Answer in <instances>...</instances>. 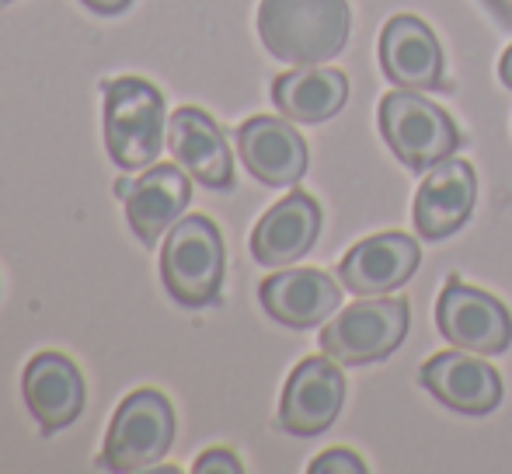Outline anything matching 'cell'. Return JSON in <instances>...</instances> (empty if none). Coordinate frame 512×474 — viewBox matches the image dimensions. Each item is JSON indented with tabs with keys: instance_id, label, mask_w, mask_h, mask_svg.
<instances>
[{
	"instance_id": "7402d4cb",
	"label": "cell",
	"mask_w": 512,
	"mask_h": 474,
	"mask_svg": "<svg viewBox=\"0 0 512 474\" xmlns=\"http://www.w3.org/2000/svg\"><path fill=\"white\" fill-rule=\"evenodd\" d=\"M81 4L95 14H122L133 0H81Z\"/></svg>"
},
{
	"instance_id": "603a6c76",
	"label": "cell",
	"mask_w": 512,
	"mask_h": 474,
	"mask_svg": "<svg viewBox=\"0 0 512 474\" xmlns=\"http://www.w3.org/2000/svg\"><path fill=\"white\" fill-rule=\"evenodd\" d=\"M499 77H502V84L512 91V46L502 53V63H499Z\"/></svg>"
},
{
	"instance_id": "8fae6325",
	"label": "cell",
	"mask_w": 512,
	"mask_h": 474,
	"mask_svg": "<svg viewBox=\"0 0 512 474\" xmlns=\"http://www.w3.org/2000/svg\"><path fill=\"white\" fill-rule=\"evenodd\" d=\"M237 150H241L244 168L262 185H272V189L297 185L307 175V143L286 116H255L241 122L237 126Z\"/></svg>"
},
{
	"instance_id": "44dd1931",
	"label": "cell",
	"mask_w": 512,
	"mask_h": 474,
	"mask_svg": "<svg viewBox=\"0 0 512 474\" xmlns=\"http://www.w3.org/2000/svg\"><path fill=\"white\" fill-rule=\"evenodd\" d=\"M196 474H241V461L230 450H206L196 461Z\"/></svg>"
},
{
	"instance_id": "4fadbf2b",
	"label": "cell",
	"mask_w": 512,
	"mask_h": 474,
	"mask_svg": "<svg viewBox=\"0 0 512 474\" xmlns=\"http://www.w3.org/2000/svg\"><path fill=\"white\" fill-rule=\"evenodd\" d=\"M380 67L394 88L443 91V46L425 21L398 14L380 35Z\"/></svg>"
},
{
	"instance_id": "7a4b0ae2",
	"label": "cell",
	"mask_w": 512,
	"mask_h": 474,
	"mask_svg": "<svg viewBox=\"0 0 512 474\" xmlns=\"http://www.w3.org/2000/svg\"><path fill=\"white\" fill-rule=\"evenodd\" d=\"M105 91V147L122 171L150 168L168 140L164 95L143 77H112Z\"/></svg>"
},
{
	"instance_id": "cb8c5ba5",
	"label": "cell",
	"mask_w": 512,
	"mask_h": 474,
	"mask_svg": "<svg viewBox=\"0 0 512 474\" xmlns=\"http://www.w3.org/2000/svg\"><path fill=\"white\" fill-rule=\"evenodd\" d=\"M0 4H11V0H0Z\"/></svg>"
},
{
	"instance_id": "ffe728a7",
	"label": "cell",
	"mask_w": 512,
	"mask_h": 474,
	"mask_svg": "<svg viewBox=\"0 0 512 474\" xmlns=\"http://www.w3.org/2000/svg\"><path fill=\"white\" fill-rule=\"evenodd\" d=\"M310 474H366V464L352 450H328L310 464Z\"/></svg>"
},
{
	"instance_id": "8992f818",
	"label": "cell",
	"mask_w": 512,
	"mask_h": 474,
	"mask_svg": "<svg viewBox=\"0 0 512 474\" xmlns=\"http://www.w3.org/2000/svg\"><path fill=\"white\" fill-rule=\"evenodd\" d=\"M411 307L405 297H366L321 328V349L342 366L380 363L405 342Z\"/></svg>"
},
{
	"instance_id": "9a60e30c",
	"label": "cell",
	"mask_w": 512,
	"mask_h": 474,
	"mask_svg": "<svg viewBox=\"0 0 512 474\" xmlns=\"http://www.w3.org/2000/svg\"><path fill=\"white\" fill-rule=\"evenodd\" d=\"M265 314L286 328H314L338 311L342 286L321 269H286L258 286Z\"/></svg>"
},
{
	"instance_id": "5b68a950",
	"label": "cell",
	"mask_w": 512,
	"mask_h": 474,
	"mask_svg": "<svg viewBox=\"0 0 512 474\" xmlns=\"http://www.w3.org/2000/svg\"><path fill=\"white\" fill-rule=\"evenodd\" d=\"M164 290L182 307H209L223 290V237L209 217H185L161 244Z\"/></svg>"
},
{
	"instance_id": "30bf717a",
	"label": "cell",
	"mask_w": 512,
	"mask_h": 474,
	"mask_svg": "<svg viewBox=\"0 0 512 474\" xmlns=\"http://www.w3.org/2000/svg\"><path fill=\"white\" fill-rule=\"evenodd\" d=\"M422 384L439 405L460 415H488L502 405V377L478 353L450 349L422 366Z\"/></svg>"
},
{
	"instance_id": "6da1fadb",
	"label": "cell",
	"mask_w": 512,
	"mask_h": 474,
	"mask_svg": "<svg viewBox=\"0 0 512 474\" xmlns=\"http://www.w3.org/2000/svg\"><path fill=\"white\" fill-rule=\"evenodd\" d=\"M349 0H262L258 39L276 60L293 67L328 63L349 46Z\"/></svg>"
},
{
	"instance_id": "5bb4252c",
	"label": "cell",
	"mask_w": 512,
	"mask_h": 474,
	"mask_svg": "<svg viewBox=\"0 0 512 474\" xmlns=\"http://www.w3.org/2000/svg\"><path fill=\"white\" fill-rule=\"evenodd\" d=\"M474 199H478V178L474 168L460 157H446L443 164L429 168L425 182L415 196V231L425 241H443L457 234L471 220Z\"/></svg>"
},
{
	"instance_id": "9c48e42d",
	"label": "cell",
	"mask_w": 512,
	"mask_h": 474,
	"mask_svg": "<svg viewBox=\"0 0 512 474\" xmlns=\"http://www.w3.org/2000/svg\"><path fill=\"white\" fill-rule=\"evenodd\" d=\"M345 405V373L331 356H310L290 373L279 401V426L290 436H317L335 426Z\"/></svg>"
},
{
	"instance_id": "7c38bea8",
	"label": "cell",
	"mask_w": 512,
	"mask_h": 474,
	"mask_svg": "<svg viewBox=\"0 0 512 474\" xmlns=\"http://www.w3.org/2000/svg\"><path fill=\"white\" fill-rule=\"evenodd\" d=\"M418 262H422V248L415 237L387 231L359 241L338 262V276H342L345 290L356 297H380V293L401 290L415 276Z\"/></svg>"
},
{
	"instance_id": "ac0fdd59",
	"label": "cell",
	"mask_w": 512,
	"mask_h": 474,
	"mask_svg": "<svg viewBox=\"0 0 512 474\" xmlns=\"http://www.w3.org/2000/svg\"><path fill=\"white\" fill-rule=\"evenodd\" d=\"M168 150L206 189H230L234 185V157H230L227 136L203 109L185 105L168 119Z\"/></svg>"
},
{
	"instance_id": "d6986e66",
	"label": "cell",
	"mask_w": 512,
	"mask_h": 474,
	"mask_svg": "<svg viewBox=\"0 0 512 474\" xmlns=\"http://www.w3.org/2000/svg\"><path fill=\"white\" fill-rule=\"evenodd\" d=\"M272 102L290 122L317 126L345 109L349 102V77L335 67H297L290 74L276 77L272 84Z\"/></svg>"
},
{
	"instance_id": "277c9868",
	"label": "cell",
	"mask_w": 512,
	"mask_h": 474,
	"mask_svg": "<svg viewBox=\"0 0 512 474\" xmlns=\"http://www.w3.org/2000/svg\"><path fill=\"white\" fill-rule=\"evenodd\" d=\"M171 443H175V408L161 391L140 387L115 408L98 468L115 474L147 471L161 464V457H168Z\"/></svg>"
},
{
	"instance_id": "2e32d148",
	"label": "cell",
	"mask_w": 512,
	"mask_h": 474,
	"mask_svg": "<svg viewBox=\"0 0 512 474\" xmlns=\"http://www.w3.org/2000/svg\"><path fill=\"white\" fill-rule=\"evenodd\" d=\"M321 234V206L307 192H290L283 203H276L251 231V255L258 265H279L300 262L314 248Z\"/></svg>"
},
{
	"instance_id": "ba28073f",
	"label": "cell",
	"mask_w": 512,
	"mask_h": 474,
	"mask_svg": "<svg viewBox=\"0 0 512 474\" xmlns=\"http://www.w3.org/2000/svg\"><path fill=\"white\" fill-rule=\"evenodd\" d=\"M115 192L126 203V220L133 234L147 248H154L161 234H168L185 213V206L192 203V175L178 161L154 164L140 178H119Z\"/></svg>"
},
{
	"instance_id": "3957f363",
	"label": "cell",
	"mask_w": 512,
	"mask_h": 474,
	"mask_svg": "<svg viewBox=\"0 0 512 474\" xmlns=\"http://www.w3.org/2000/svg\"><path fill=\"white\" fill-rule=\"evenodd\" d=\"M380 133H384L391 154L418 175L443 164L460 147V129L450 119V112L422 98V91L408 88H394L391 95H384Z\"/></svg>"
},
{
	"instance_id": "e0dca14e",
	"label": "cell",
	"mask_w": 512,
	"mask_h": 474,
	"mask_svg": "<svg viewBox=\"0 0 512 474\" xmlns=\"http://www.w3.org/2000/svg\"><path fill=\"white\" fill-rule=\"evenodd\" d=\"M25 405L46 433L67 429L84 412V377L74 359L60 353H39L21 377Z\"/></svg>"
},
{
	"instance_id": "52a82bcc",
	"label": "cell",
	"mask_w": 512,
	"mask_h": 474,
	"mask_svg": "<svg viewBox=\"0 0 512 474\" xmlns=\"http://www.w3.org/2000/svg\"><path fill=\"white\" fill-rule=\"evenodd\" d=\"M436 321L443 339L453 349H467L478 356H499L512 346V318L502 300L492 293L450 279L439 293Z\"/></svg>"
}]
</instances>
